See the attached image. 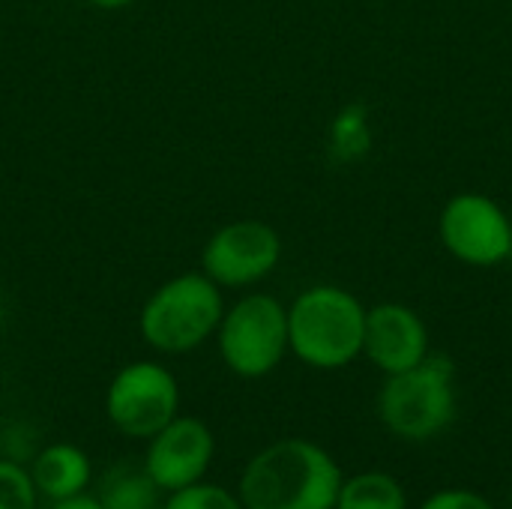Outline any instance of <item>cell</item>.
Here are the masks:
<instances>
[{
  "mask_svg": "<svg viewBox=\"0 0 512 509\" xmlns=\"http://www.w3.org/2000/svg\"><path fill=\"white\" fill-rule=\"evenodd\" d=\"M339 489L342 471L318 444L285 438L246 465L237 498L246 509H336Z\"/></svg>",
  "mask_w": 512,
  "mask_h": 509,
  "instance_id": "6da1fadb",
  "label": "cell"
},
{
  "mask_svg": "<svg viewBox=\"0 0 512 509\" xmlns=\"http://www.w3.org/2000/svg\"><path fill=\"white\" fill-rule=\"evenodd\" d=\"M366 309L339 285H312L288 306V351L312 369H342L363 354Z\"/></svg>",
  "mask_w": 512,
  "mask_h": 509,
  "instance_id": "7a4b0ae2",
  "label": "cell"
},
{
  "mask_svg": "<svg viewBox=\"0 0 512 509\" xmlns=\"http://www.w3.org/2000/svg\"><path fill=\"white\" fill-rule=\"evenodd\" d=\"M225 315L222 288L201 270L162 282L141 306L138 333L159 354H189L216 336Z\"/></svg>",
  "mask_w": 512,
  "mask_h": 509,
  "instance_id": "3957f363",
  "label": "cell"
},
{
  "mask_svg": "<svg viewBox=\"0 0 512 509\" xmlns=\"http://www.w3.org/2000/svg\"><path fill=\"white\" fill-rule=\"evenodd\" d=\"M216 345L222 363L237 378H264L288 354V309L270 294L240 297L225 309Z\"/></svg>",
  "mask_w": 512,
  "mask_h": 509,
  "instance_id": "277c9868",
  "label": "cell"
},
{
  "mask_svg": "<svg viewBox=\"0 0 512 509\" xmlns=\"http://www.w3.org/2000/svg\"><path fill=\"white\" fill-rule=\"evenodd\" d=\"M384 426L408 441H426L450 426L456 414L453 369L447 360L426 357L420 366L396 372L381 390Z\"/></svg>",
  "mask_w": 512,
  "mask_h": 509,
  "instance_id": "5b68a950",
  "label": "cell"
},
{
  "mask_svg": "<svg viewBox=\"0 0 512 509\" xmlns=\"http://www.w3.org/2000/svg\"><path fill=\"white\" fill-rule=\"evenodd\" d=\"M177 414L180 384L174 372L156 360L126 363L105 390V417L126 438L147 441Z\"/></svg>",
  "mask_w": 512,
  "mask_h": 509,
  "instance_id": "8992f818",
  "label": "cell"
},
{
  "mask_svg": "<svg viewBox=\"0 0 512 509\" xmlns=\"http://www.w3.org/2000/svg\"><path fill=\"white\" fill-rule=\"evenodd\" d=\"M282 261V237L261 219H234L210 234L201 249V273L219 288H249Z\"/></svg>",
  "mask_w": 512,
  "mask_h": 509,
  "instance_id": "52a82bcc",
  "label": "cell"
},
{
  "mask_svg": "<svg viewBox=\"0 0 512 509\" xmlns=\"http://www.w3.org/2000/svg\"><path fill=\"white\" fill-rule=\"evenodd\" d=\"M441 240L453 258L471 267H495L512 255L510 216L489 195L462 192L441 210Z\"/></svg>",
  "mask_w": 512,
  "mask_h": 509,
  "instance_id": "ba28073f",
  "label": "cell"
},
{
  "mask_svg": "<svg viewBox=\"0 0 512 509\" xmlns=\"http://www.w3.org/2000/svg\"><path fill=\"white\" fill-rule=\"evenodd\" d=\"M216 459V438L198 417H174L153 438H147L144 471L159 492H177L207 477Z\"/></svg>",
  "mask_w": 512,
  "mask_h": 509,
  "instance_id": "9c48e42d",
  "label": "cell"
},
{
  "mask_svg": "<svg viewBox=\"0 0 512 509\" xmlns=\"http://www.w3.org/2000/svg\"><path fill=\"white\" fill-rule=\"evenodd\" d=\"M363 354L387 375L420 366L429 357V333L420 315L402 303L366 309Z\"/></svg>",
  "mask_w": 512,
  "mask_h": 509,
  "instance_id": "30bf717a",
  "label": "cell"
},
{
  "mask_svg": "<svg viewBox=\"0 0 512 509\" xmlns=\"http://www.w3.org/2000/svg\"><path fill=\"white\" fill-rule=\"evenodd\" d=\"M27 471H30V480L36 486V495L48 498L51 504L63 501V498H72V495H81L93 483L90 456L81 447L66 444V441L42 447L33 456Z\"/></svg>",
  "mask_w": 512,
  "mask_h": 509,
  "instance_id": "8fae6325",
  "label": "cell"
},
{
  "mask_svg": "<svg viewBox=\"0 0 512 509\" xmlns=\"http://www.w3.org/2000/svg\"><path fill=\"white\" fill-rule=\"evenodd\" d=\"M159 495L144 468H114L96 492L102 509H156Z\"/></svg>",
  "mask_w": 512,
  "mask_h": 509,
  "instance_id": "7c38bea8",
  "label": "cell"
},
{
  "mask_svg": "<svg viewBox=\"0 0 512 509\" xmlns=\"http://www.w3.org/2000/svg\"><path fill=\"white\" fill-rule=\"evenodd\" d=\"M402 486L387 474H357L348 483H342L336 509H405Z\"/></svg>",
  "mask_w": 512,
  "mask_h": 509,
  "instance_id": "4fadbf2b",
  "label": "cell"
},
{
  "mask_svg": "<svg viewBox=\"0 0 512 509\" xmlns=\"http://www.w3.org/2000/svg\"><path fill=\"white\" fill-rule=\"evenodd\" d=\"M162 509H246L243 501L228 492L225 486H213V483H195L186 489H177L168 495Z\"/></svg>",
  "mask_w": 512,
  "mask_h": 509,
  "instance_id": "5bb4252c",
  "label": "cell"
},
{
  "mask_svg": "<svg viewBox=\"0 0 512 509\" xmlns=\"http://www.w3.org/2000/svg\"><path fill=\"white\" fill-rule=\"evenodd\" d=\"M39 495L30 471L18 462L0 459V509H36Z\"/></svg>",
  "mask_w": 512,
  "mask_h": 509,
  "instance_id": "9a60e30c",
  "label": "cell"
},
{
  "mask_svg": "<svg viewBox=\"0 0 512 509\" xmlns=\"http://www.w3.org/2000/svg\"><path fill=\"white\" fill-rule=\"evenodd\" d=\"M423 509H492V504L477 495V492H462V489H450V492H438L432 495Z\"/></svg>",
  "mask_w": 512,
  "mask_h": 509,
  "instance_id": "2e32d148",
  "label": "cell"
},
{
  "mask_svg": "<svg viewBox=\"0 0 512 509\" xmlns=\"http://www.w3.org/2000/svg\"><path fill=\"white\" fill-rule=\"evenodd\" d=\"M51 509H102L99 498L90 495V492H81V495H72V498H63V501H54Z\"/></svg>",
  "mask_w": 512,
  "mask_h": 509,
  "instance_id": "e0dca14e",
  "label": "cell"
},
{
  "mask_svg": "<svg viewBox=\"0 0 512 509\" xmlns=\"http://www.w3.org/2000/svg\"><path fill=\"white\" fill-rule=\"evenodd\" d=\"M90 6H96V9H105V12H117V9H126V6H132L135 0H87Z\"/></svg>",
  "mask_w": 512,
  "mask_h": 509,
  "instance_id": "ac0fdd59",
  "label": "cell"
},
{
  "mask_svg": "<svg viewBox=\"0 0 512 509\" xmlns=\"http://www.w3.org/2000/svg\"><path fill=\"white\" fill-rule=\"evenodd\" d=\"M0 321H3V300H0Z\"/></svg>",
  "mask_w": 512,
  "mask_h": 509,
  "instance_id": "d6986e66",
  "label": "cell"
}]
</instances>
